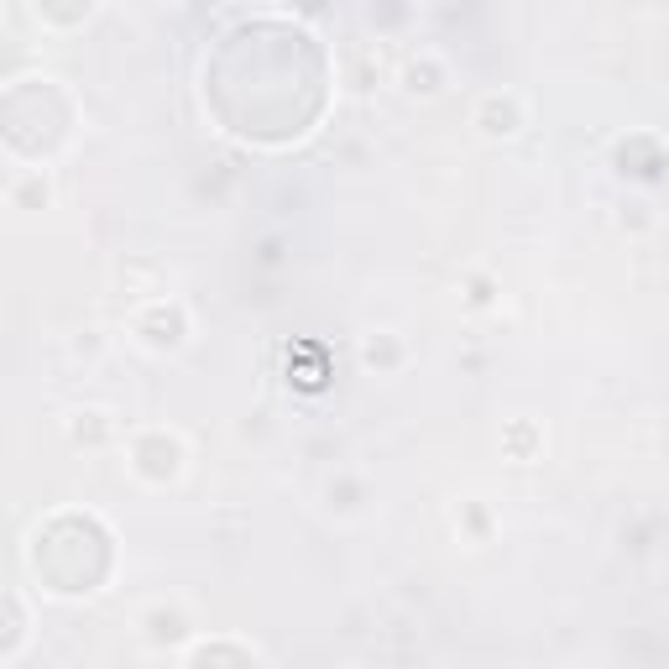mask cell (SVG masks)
I'll return each instance as SVG.
<instances>
[{
	"label": "cell",
	"mask_w": 669,
	"mask_h": 669,
	"mask_svg": "<svg viewBox=\"0 0 669 669\" xmlns=\"http://www.w3.org/2000/svg\"><path fill=\"white\" fill-rule=\"evenodd\" d=\"M481 131L487 136H507V131H518V100H487L481 105Z\"/></svg>",
	"instance_id": "cell-1"
}]
</instances>
